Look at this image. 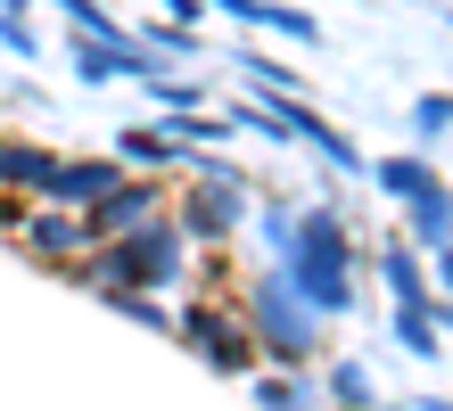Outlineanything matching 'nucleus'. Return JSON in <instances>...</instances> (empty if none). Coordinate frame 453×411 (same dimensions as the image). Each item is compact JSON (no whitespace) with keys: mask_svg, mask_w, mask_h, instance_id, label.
Wrapping results in <instances>:
<instances>
[{"mask_svg":"<svg viewBox=\"0 0 453 411\" xmlns=\"http://www.w3.org/2000/svg\"><path fill=\"white\" fill-rule=\"evenodd\" d=\"M264 231H273V255H280L288 280H297L305 305L346 313V296H355V247H346V223H338V214H305V223L264 214Z\"/></svg>","mask_w":453,"mask_h":411,"instance_id":"nucleus-1","label":"nucleus"},{"mask_svg":"<svg viewBox=\"0 0 453 411\" xmlns=\"http://www.w3.org/2000/svg\"><path fill=\"white\" fill-rule=\"evenodd\" d=\"M248 321H256V346H264V354H280V362H313V354H322V305H305L288 271L256 280Z\"/></svg>","mask_w":453,"mask_h":411,"instance_id":"nucleus-2","label":"nucleus"},{"mask_svg":"<svg viewBox=\"0 0 453 411\" xmlns=\"http://www.w3.org/2000/svg\"><path fill=\"white\" fill-rule=\"evenodd\" d=\"M380 181L412 206V239L420 247H453V198H445V181L429 173V156H388Z\"/></svg>","mask_w":453,"mask_h":411,"instance_id":"nucleus-3","label":"nucleus"},{"mask_svg":"<svg viewBox=\"0 0 453 411\" xmlns=\"http://www.w3.org/2000/svg\"><path fill=\"white\" fill-rule=\"evenodd\" d=\"M181 329H190V346L206 354V362H215V370H248L256 362V338H239V329L231 321H215V313H206V305H190V313H181Z\"/></svg>","mask_w":453,"mask_h":411,"instance_id":"nucleus-4","label":"nucleus"},{"mask_svg":"<svg viewBox=\"0 0 453 411\" xmlns=\"http://www.w3.org/2000/svg\"><path fill=\"white\" fill-rule=\"evenodd\" d=\"M190 239H223V231H239V181L231 173H215V181H198L190 189V223H181Z\"/></svg>","mask_w":453,"mask_h":411,"instance_id":"nucleus-5","label":"nucleus"},{"mask_svg":"<svg viewBox=\"0 0 453 411\" xmlns=\"http://www.w3.org/2000/svg\"><path fill=\"white\" fill-rule=\"evenodd\" d=\"M116 181H124L116 164H50V181H42V189H50V198H58V206H83V214H91V206L108 198Z\"/></svg>","mask_w":453,"mask_h":411,"instance_id":"nucleus-6","label":"nucleus"},{"mask_svg":"<svg viewBox=\"0 0 453 411\" xmlns=\"http://www.w3.org/2000/svg\"><path fill=\"white\" fill-rule=\"evenodd\" d=\"M91 239H99L91 214L83 223H74V214H25V247H34V255H83Z\"/></svg>","mask_w":453,"mask_h":411,"instance_id":"nucleus-7","label":"nucleus"},{"mask_svg":"<svg viewBox=\"0 0 453 411\" xmlns=\"http://www.w3.org/2000/svg\"><path fill=\"white\" fill-rule=\"evenodd\" d=\"M149 214H157V198H149V181H116V189H108V198H99V206H91V223H99V239H108V231L124 239V231H141V223H149Z\"/></svg>","mask_w":453,"mask_h":411,"instance_id":"nucleus-8","label":"nucleus"},{"mask_svg":"<svg viewBox=\"0 0 453 411\" xmlns=\"http://www.w3.org/2000/svg\"><path fill=\"white\" fill-rule=\"evenodd\" d=\"M215 9H223V17H248V25H273V34H297V42L322 34L305 9H273V0H215Z\"/></svg>","mask_w":453,"mask_h":411,"instance_id":"nucleus-9","label":"nucleus"},{"mask_svg":"<svg viewBox=\"0 0 453 411\" xmlns=\"http://www.w3.org/2000/svg\"><path fill=\"white\" fill-rule=\"evenodd\" d=\"M58 9L74 17V34H83V42H108V49H141V42H124V25H116L108 9H99V0H58Z\"/></svg>","mask_w":453,"mask_h":411,"instance_id":"nucleus-10","label":"nucleus"},{"mask_svg":"<svg viewBox=\"0 0 453 411\" xmlns=\"http://www.w3.org/2000/svg\"><path fill=\"white\" fill-rule=\"evenodd\" d=\"M50 164H58V156H42V148H17V141H0V189H42L50 181Z\"/></svg>","mask_w":453,"mask_h":411,"instance_id":"nucleus-11","label":"nucleus"},{"mask_svg":"<svg viewBox=\"0 0 453 411\" xmlns=\"http://www.w3.org/2000/svg\"><path fill=\"white\" fill-rule=\"evenodd\" d=\"M395 338H404L420 362H437V313L429 305H395Z\"/></svg>","mask_w":453,"mask_h":411,"instance_id":"nucleus-12","label":"nucleus"},{"mask_svg":"<svg viewBox=\"0 0 453 411\" xmlns=\"http://www.w3.org/2000/svg\"><path fill=\"white\" fill-rule=\"evenodd\" d=\"M388 280H395V305H429V280H420L412 247H388Z\"/></svg>","mask_w":453,"mask_h":411,"instance_id":"nucleus-13","label":"nucleus"},{"mask_svg":"<svg viewBox=\"0 0 453 411\" xmlns=\"http://www.w3.org/2000/svg\"><path fill=\"white\" fill-rule=\"evenodd\" d=\"M132 164H173L181 156V141H173V132H124V141H116Z\"/></svg>","mask_w":453,"mask_h":411,"instance_id":"nucleus-14","label":"nucleus"},{"mask_svg":"<svg viewBox=\"0 0 453 411\" xmlns=\"http://www.w3.org/2000/svg\"><path fill=\"white\" fill-rule=\"evenodd\" d=\"M330 395H338V403H355V411H371V378H363L355 362H338V370H330Z\"/></svg>","mask_w":453,"mask_h":411,"instance_id":"nucleus-15","label":"nucleus"},{"mask_svg":"<svg viewBox=\"0 0 453 411\" xmlns=\"http://www.w3.org/2000/svg\"><path fill=\"white\" fill-rule=\"evenodd\" d=\"M264 403H273V411H313V395L305 387H280V378H264Z\"/></svg>","mask_w":453,"mask_h":411,"instance_id":"nucleus-16","label":"nucleus"},{"mask_svg":"<svg viewBox=\"0 0 453 411\" xmlns=\"http://www.w3.org/2000/svg\"><path fill=\"white\" fill-rule=\"evenodd\" d=\"M412 124H420V132H445V124H453V99H420Z\"/></svg>","mask_w":453,"mask_h":411,"instance_id":"nucleus-17","label":"nucleus"},{"mask_svg":"<svg viewBox=\"0 0 453 411\" xmlns=\"http://www.w3.org/2000/svg\"><path fill=\"white\" fill-rule=\"evenodd\" d=\"M437 280H445V288H453V247H437Z\"/></svg>","mask_w":453,"mask_h":411,"instance_id":"nucleus-18","label":"nucleus"},{"mask_svg":"<svg viewBox=\"0 0 453 411\" xmlns=\"http://www.w3.org/2000/svg\"><path fill=\"white\" fill-rule=\"evenodd\" d=\"M420 411H453V403H420Z\"/></svg>","mask_w":453,"mask_h":411,"instance_id":"nucleus-19","label":"nucleus"}]
</instances>
